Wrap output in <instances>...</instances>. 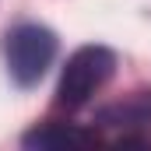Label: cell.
Listing matches in <instances>:
<instances>
[{
	"mask_svg": "<svg viewBox=\"0 0 151 151\" xmlns=\"http://www.w3.org/2000/svg\"><path fill=\"white\" fill-rule=\"evenodd\" d=\"M116 56L106 49V46H81L74 56L67 60L63 74H60V84H56V106L60 109H81L91 102V95L113 77Z\"/></svg>",
	"mask_w": 151,
	"mask_h": 151,
	"instance_id": "6da1fadb",
	"label": "cell"
},
{
	"mask_svg": "<svg viewBox=\"0 0 151 151\" xmlns=\"http://www.w3.org/2000/svg\"><path fill=\"white\" fill-rule=\"evenodd\" d=\"M7 70L21 88H32L42 81L56 56V35L46 25H18L7 32Z\"/></svg>",
	"mask_w": 151,
	"mask_h": 151,
	"instance_id": "7a4b0ae2",
	"label": "cell"
},
{
	"mask_svg": "<svg viewBox=\"0 0 151 151\" xmlns=\"http://www.w3.org/2000/svg\"><path fill=\"white\" fill-rule=\"evenodd\" d=\"M21 141L25 148H88V144H99V134L81 130L74 123H42L35 130H28Z\"/></svg>",
	"mask_w": 151,
	"mask_h": 151,
	"instance_id": "3957f363",
	"label": "cell"
},
{
	"mask_svg": "<svg viewBox=\"0 0 151 151\" xmlns=\"http://www.w3.org/2000/svg\"><path fill=\"white\" fill-rule=\"evenodd\" d=\"M95 123H102V127H148L151 123V91H134L123 102L102 106L95 113Z\"/></svg>",
	"mask_w": 151,
	"mask_h": 151,
	"instance_id": "277c9868",
	"label": "cell"
}]
</instances>
